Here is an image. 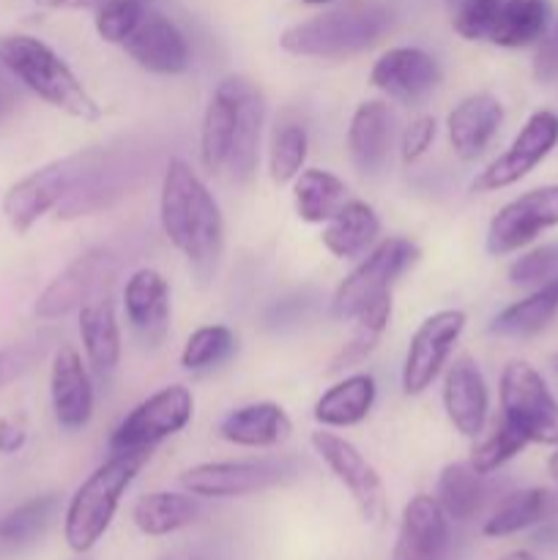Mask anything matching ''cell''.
Wrapping results in <instances>:
<instances>
[{"label": "cell", "mask_w": 558, "mask_h": 560, "mask_svg": "<svg viewBox=\"0 0 558 560\" xmlns=\"http://www.w3.org/2000/svg\"><path fill=\"white\" fill-rule=\"evenodd\" d=\"M159 222L164 238L208 279L224 255V217L217 197L184 159H170L162 175Z\"/></svg>", "instance_id": "1"}, {"label": "cell", "mask_w": 558, "mask_h": 560, "mask_svg": "<svg viewBox=\"0 0 558 560\" xmlns=\"http://www.w3.org/2000/svg\"><path fill=\"white\" fill-rule=\"evenodd\" d=\"M392 27L383 3H350L284 27L279 47L295 58L345 60L370 49Z\"/></svg>", "instance_id": "2"}, {"label": "cell", "mask_w": 558, "mask_h": 560, "mask_svg": "<svg viewBox=\"0 0 558 560\" xmlns=\"http://www.w3.org/2000/svg\"><path fill=\"white\" fill-rule=\"evenodd\" d=\"M0 60L11 69V74L22 82L42 102L77 120H98L102 107L96 98L85 91L74 71L63 58L55 52L42 38L11 33L0 38Z\"/></svg>", "instance_id": "3"}, {"label": "cell", "mask_w": 558, "mask_h": 560, "mask_svg": "<svg viewBox=\"0 0 558 560\" xmlns=\"http://www.w3.org/2000/svg\"><path fill=\"white\" fill-rule=\"evenodd\" d=\"M148 459H151V454L146 452L109 454L107 463L98 465L77 487L63 520V536L71 552L82 556V552L93 550L102 541V536L113 525L120 498L126 495V490H129L131 481L137 479V474H140Z\"/></svg>", "instance_id": "4"}, {"label": "cell", "mask_w": 558, "mask_h": 560, "mask_svg": "<svg viewBox=\"0 0 558 560\" xmlns=\"http://www.w3.org/2000/svg\"><path fill=\"white\" fill-rule=\"evenodd\" d=\"M421 249L410 238L403 235H388V238L377 241L364 260L342 279L332 299V315L337 320H356L364 306L381 295L392 293L394 282L403 277L405 271L419 262Z\"/></svg>", "instance_id": "5"}, {"label": "cell", "mask_w": 558, "mask_h": 560, "mask_svg": "<svg viewBox=\"0 0 558 560\" xmlns=\"http://www.w3.org/2000/svg\"><path fill=\"white\" fill-rule=\"evenodd\" d=\"M93 159L91 151L71 153V156L55 159L44 167L33 170L22 180H16L3 197V217L14 233L25 235L33 224L49 211H58L63 197L74 189L80 175L85 173Z\"/></svg>", "instance_id": "6"}, {"label": "cell", "mask_w": 558, "mask_h": 560, "mask_svg": "<svg viewBox=\"0 0 558 560\" xmlns=\"http://www.w3.org/2000/svg\"><path fill=\"white\" fill-rule=\"evenodd\" d=\"M191 413H195V397L189 388L181 383L164 386L124 416V421L109 435V454H151L159 443L178 435L191 421Z\"/></svg>", "instance_id": "7"}, {"label": "cell", "mask_w": 558, "mask_h": 560, "mask_svg": "<svg viewBox=\"0 0 558 560\" xmlns=\"http://www.w3.org/2000/svg\"><path fill=\"white\" fill-rule=\"evenodd\" d=\"M503 419L518 427L528 443L558 446V402L545 377L528 361H509L501 372Z\"/></svg>", "instance_id": "8"}, {"label": "cell", "mask_w": 558, "mask_h": 560, "mask_svg": "<svg viewBox=\"0 0 558 560\" xmlns=\"http://www.w3.org/2000/svg\"><path fill=\"white\" fill-rule=\"evenodd\" d=\"M118 255L107 246L82 252L38 293L36 304H33V315L38 320H58V317L71 315V312H80L88 301L109 290L115 273H118Z\"/></svg>", "instance_id": "9"}, {"label": "cell", "mask_w": 558, "mask_h": 560, "mask_svg": "<svg viewBox=\"0 0 558 560\" xmlns=\"http://www.w3.org/2000/svg\"><path fill=\"white\" fill-rule=\"evenodd\" d=\"M293 459H239L202 463L181 474V487L197 498H244L295 479Z\"/></svg>", "instance_id": "10"}, {"label": "cell", "mask_w": 558, "mask_h": 560, "mask_svg": "<svg viewBox=\"0 0 558 560\" xmlns=\"http://www.w3.org/2000/svg\"><path fill=\"white\" fill-rule=\"evenodd\" d=\"M312 448L326 463V468L337 476L339 485L350 492L356 509L364 523H381L386 514V490H383L381 474L372 468L370 459L359 452L350 441L326 432V427L312 432Z\"/></svg>", "instance_id": "11"}, {"label": "cell", "mask_w": 558, "mask_h": 560, "mask_svg": "<svg viewBox=\"0 0 558 560\" xmlns=\"http://www.w3.org/2000/svg\"><path fill=\"white\" fill-rule=\"evenodd\" d=\"M556 145L558 115L550 113V109H539V113H534L525 120V126L518 131L512 145H509L501 156L492 159V162L476 175L470 189H474L476 195H487V191L514 186L518 180H523L531 170L539 167V164L550 156V151Z\"/></svg>", "instance_id": "12"}, {"label": "cell", "mask_w": 558, "mask_h": 560, "mask_svg": "<svg viewBox=\"0 0 558 560\" xmlns=\"http://www.w3.org/2000/svg\"><path fill=\"white\" fill-rule=\"evenodd\" d=\"M553 228H558V184L539 186L509 200L490 219L485 246L492 257L512 255Z\"/></svg>", "instance_id": "13"}, {"label": "cell", "mask_w": 558, "mask_h": 560, "mask_svg": "<svg viewBox=\"0 0 558 560\" xmlns=\"http://www.w3.org/2000/svg\"><path fill=\"white\" fill-rule=\"evenodd\" d=\"M465 323L468 317L463 310H441L416 328L403 364V392L408 397H419L435 383L465 331Z\"/></svg>", "instance_id": "14"}, {"label": "cell", "mask_w": 558, "mask_h": 560, "mask_svg": "<svg viewBox=\"0 0 558 560\" xmlns=\"http://www.w3.org/2000/svg\"><path fill=\"white\" fill-rule=\"evenodd\" d=\"M252 85L255 82L246 77H224L208 98L200 126V162L211 175L228 173L230 153H233L235 135H239L241 109H244V98Z\"/></svg>", "instance_id": "15"}, {"label": "cell", "mask_w": 558, "mask_h": 560, "mask_svg": "<svg viewBox=\"0 0 558 560\" xmlns=\"http://www.w3.org/2000/svg\"><path fill=\"white\" fill-rule=\"evenodd\" d=\"M443 80V71L430 52L419 47H394L375 60L370 82L394 102L416 107Z\"/></svg>", "instance_id": "16"}, {"label": "cell", "mask_w": 558, "mask_h": 560, "mask_svg": "<svg viewBox=\"0 0 558 560\" xmlns=\"http://www.w3.org/2000/svg\"><path fill=\"white\" fill-rule=\"evenodd\" d=\"M126 55L151 74H184L191 63L189 44L181 27L159 11H148L137 31L124 42Z\"/></svg>", "instance_id": "17"}, {"label": "cell", "mask_w": 558, "mask_h": 560, "mask_svg": "<svg viewBox=\"0 0 558 560\" xmlns=\"http://www.w3.org/2000/svg\"><path fill=\"white\" fill-rule=\"evenodd\" d=\"M49 397L55 421L66 432H77L93 416V383L74 345H58L49 372Z\"/></svg>", "instance_id": "18"}, {"label": "cell", "mask_w": 558, "mask_h": 560, "mask_svg": "<svg viewBox=\"0 0 558 560\" xmlns=\"http://www.w3.org/2000/svg\"><path fill=\"white\" fill-rule=\"evenodd\" d=\"M131 178H135V170H126V164L118 156L107 151H93L88 170L58 206V219L69 222V219L91 217L102 208H109L126 195Z\"/></svg>", "instance_id": "19"}, {"label": "cell", "mask_w": 558, "mask_h": 560, "mask_svg": "<svg viewBox=\"0 0 558 560\" xmlns=\"http://www.w3.org/2000/svg\"><path fill=\"white\" fill-rule=\"evenodd\" d=\"M124 310L131 331L146 348H159L170 331V284L153 268H137L124 288Z\"/></svg>", "instance_id": "20"}, {"label": "cell", "mask_w": 558, "mask_h": 560, "mask_svg": "<svg viewBox=\"0 0 558 560\" xmlns=\"http://www.w3.org/2000/svg\"><path fill=\"white\" fill-rule=\"evenodd\" d=\"M449 550V517L432 495H416L399 517L394 560H443Z\"/></svg>", "instance_id": "21"}, {"label": "cell", "mask_w": 558, "mask_h": 560, "mask_svg": "<svg viewBox=\"0 0 558 560\" xmlns=\"http://www.w3.org/2000/svg\"><path fill=\"white\" fill-rule=\"evenodd\" d=\"M443 410L454 430L465 438H479L485 430L490 392L479 364L468 355L454 361L443 377Z\"/></svg>", "instance_id": "22"}, {"label": "cell", "mask_w": 558, "mask_h": 560, "mask_svg": "<svg viewBox=\"0 0 558 560\" xmlns=\"http://www.w3.org/2000/svg\"><path fill=\"white\" fill-rule=\"evenodd\" d=\"M503 124V104L492 93H470L449 113L446 131L452 151L463 162H476L496 140Z\"/></svg>", "instance_id": "23"}, {"label": "cell", "mask_w": 558, "mask_h": 560, "mask_svg": "<svg viewBox=\"0 0 558 560\" xmlns=\"http://www.w3.org/2000/svg\"><path fill=\"white\" fill-rule=\"evenodd\" d=\"M394 137V115L386 102L370 98L356 107L348 126V153L356 170L364 175H377L388 162Z\"/></svg>", "instance_id": "24"}, {"label": "cell", "mask_w": 558, "mask_h": 560, "mask_svg": "<svg viewBox=\"0 0 558 560\" xmlns=\"http://www.w3.org/2000/svg\"><path fill=\"white\" fill-rule=\"evenodd\" d=\"M293 432V421L277 402H252L219 421V438L241 448H274Z\"/></svg>", "instance_id": "25"}, {"label": "cell", "mask_w": 558, "mask_h": 560, "mask_svg": "<svg viewBox=\"0 0 558 560\" xmlns=\"http://www.w3.org/2000/svg\"><path fill=\"white\" fill-rule=\"evenodd\" d=\"M80 337L93 370L107 375L120 364L124 339H120L118 312H115V299L109 290L98 293L80 310Z\"/></svg>", "instance_id": "26"}, {"label": "cell", "mask_w": 558, "mask_h": 560, "mask_svg": "<svg viewBox=\"0 0 558 560\" xmlns=\"http://www.w3.org/2000/svg\"><path fill=\"white\" fill-rule=\"evenodd\" d=\"M377 235L381 219L375 208L364 200H345V206L323 228L321 241L337 260H356L375 246Z\"/></svg>", "instance_id": "27"}, {"label": "cell", "mask_w": 558, "mask_h": 560, "mask_svg": "<svg viewBox=\"0 0 558 560\" xmlns=\"http://www.w3.org/2000/svg\"><path fill=\"white\" fill-rule=\"evenodd\" d=\"M375 397V377L367 375V372H356V375L334 383V386L317 399L312 416H315L317 424L326 427V430H345V427L361 424V421L370 416Z\"/></svg>", "instance_id": "28"}, {"label": "cell", "mask_w": 558, "mask_h": 560, "mask_svg": "<svg viewBox=\"0 0 558 560\" xmlns=\"http://www.w3.org/2000/svg\"><path fill=\"white\" fill-rule=\"evenodd\" d=\"M200 517V501L191 492H148L131 506V523L146 536H170Z\"/></svg>", "instance_id": "29"}, {"label": "cell", "mask_w": 558, "mask_h": 560, "mask_svg": "<svg viewBox=\"0 0 558 560\" xmlns=\"http://www.w3.org/2000/svg\"><path fill=\"white\" fill-rule=\"evenodd\" d=\"M558 315V277L539 284L531 295L514 301L507 310L498 312L490 323V334L496 337H534L553 317Z\"/></svg>", "instance_id": "30"}, {"label": "cell", "mask_w": 558, "mask_h": 560, "mask_svg": "<svg viewBox=\"0 0 558 560\" xmlns=\"http://www.w3.org/2000/svg\"><path fill=\"white\" fill-rule=\"evenodd\" d=\"M348 200V186L328 170H301L293 180L295 213L306 224H326Z\"/></svg>", "instance_id": "31"}, {"label": "cell", "mask_w": 558, "mask_h": 560, "mask_svg": "<svg viewBox=\"0 0 558 560\" xmlns=\"http://www.w3.org/2000/svg\"><path fill=\"white\" fill-rule=\"evenodd\" d=\"M547 22H550L547 0H503L487 42L507 49L528 47L545 36Z\"/></svg>", "instance_id": "32"}, {"label": "cell", "mask_w": 558, "mask_h": 560, "mask_svg": "<svg viewBox=\"0 0 558 560\" xmlns=\"http://www.w3.org/2000/svg\"><path fill=\"white\" fill-rule=\"evenodd\" d=\"M392 310H394L392 293H386L356 315L353 334H350L348 342L337 350V355H334L332 364H328V372H332V375L334 372H342V370H350V366L364 364V361L375 353L377 342H381L388 323H392Z\"/></svg>", "instance_id": "33"}, {"label": "cell", "mask_w": 558, "mask_h": 560, "mask_svg": "<svg viewBox=\"0 0 558 560\" xmlns=\"http://www.w3.org/2000/svg\"><path fill=\"white\" fill-rule=\"evenodd\" d=\"M485 476L476 474L468 463H452L438 476V495L435 501L454 523H468L479 514L485 503Z\"/></svg>", "instance_id": "34"}, {"label": "cell", "mask_w": 558, "mask_h": 560, "mask_svg": "<svg viewBox=\"0 0 558 560\" xmlns=\"http://www.w3.org/2000/svg\"><path fill=\"white\" fill-rule=\"evenodd\" d=\"M263 120H266V98H263L260 88L252 85L244 98L239 135H235V145L228 162V173L235 184H246L255 175L257 159H260Z\"/></svg>", "instance_id": "35"}, {"label": "cell", "mask_w": 558, "mask_h": 560, "mask_svg": "<svg viewBox=\"0 0 558 560\" xmlns=\"http://www.w3.org/2000/svg\"><path fill=\"white\" fill-rule=\"evenodd\" d=\"M547 503H550V492L542 490V487L512 492V495H507L498 503V509L490 514L481 534L487 539H503V536L520 534V530L531 528V525H536L545 517Z\"/></svg>", "instance_id": "36"}, {"label": "cell", "mask_w": 558, "mask_h": 560, "mask_svg": "<svg viewBox=\"0 0 558 560\" xmlns=\"http://www.w3.org/2000/svg\"><path fill=\"white\" fill-rule=\"evenodd\" d=\"M310 153V135L301 124H279L268 148V175L274 184H290L299 178Z\"/></svg>", "instance_id": "37"}, {"label": "cell", "mask_w": 558, "mask_h": 560, "mask_svg": "<svg viewBox=\"0 0 558 560\" xmlns=\"http://www.w3.org/2000/svg\"><path fill=\"white\" fill-rule=\"evenodd\" d=\"M235 345H239L235 342V334L228 326H222V323L202 326L191 331V337L186 339L184 350H181V366L189 372L213 370V366L224 364L235 353Z\"/></svg>", "instance_id": "38"}, {"label": "cell", "mask_w": 558, "mask_h": 560, "mask_svg": "<svg viewBox=\"0 0 558 560\" xmlns=\"http://www.w3.org/2000/svg\"><path fill=\"white\" fill-rule=\"evenodd\" d=\"M55 509H58V495H38L22 503V506L11 509L9 514L0 517V541L3 545L33 541L49 525Z\"/></svg>", "instance_id": "39"}, {"label": "cell", "mask_w": 558, "mask_h": 560, "mask_svg": "<svg viewBox=\"0 0 558 560\" xmlns=\"http://www.w3.org/2000/svg\"><path fill=\"white\" fill-rule=\"evenodd\" d=\"M525 446H528V438H525L518 427L509 424L507 419H501V424H498L485 441L476 443L474 452H470L468 465L479 476H490L496 474L498 468H503L509 459L518 457Z\"/></svg>", "instance_id": "40"}, {"label": "cell", "mask_w": 558, "mask_h": 560, "mask_svg": "<svg viewBox=\"0 0 558 560\" xmlns=\"http://www.w3.org/2000/svg\"><path fill=\"white\" fill-rule=\"evenodd\" d=\"M148 11H151V0H104L96 9L98 38L124 47V42L137 31Z\"/></svg>", "instance_id": "41"}, {"label": "cell", "mask_w": 558, "mask_h": 560, "mask_svg": "<svg viewBox=\"0 0 558 560\" xmlns=\"http://www.w3.org/2000/svg\"><path fill=\"white\" fill-rule=\"evenodd\" d=\"M53 342V331H38L0 350V392L20 381V377H25L31 370H36L44 361V355L49 353Z\"/></svg>", "instance_id": "42"}, {"label": "cell", "mask_w": 558, "mask_h": 560, "mask_svg": "<svg viewBox=\"0 0 558 560\" xmlns=\"http://www.w3.org/2000/svg\"><path fill=\"white\" fill-rule=\"evenodd\" d=\"M452 11V27L465 42H481L490 36L503 0H446Z\"/></svg>", "instance_id": "43"}, {"label": "cell", "mask_w": 558, "mask_h": 560, "mask_svg": "<svg viewBox=\"0 0 558 560\" xmlns=\"http://www.w3.org/2000/svg\"><path fill=\"white\" fill-rule=\"evenodd\" d=\"M558 277V241L556 244L536 246V249L525 252L523 257L509 266V282L520 284V288H531V284H545Z\"/></svg>", "instance_id": "44"}, {"label": "cell", "mask_w": 558, "mask_h": 560, "mask_svg": "<svg viewBox=\"0 0 558 560\" xmlns=\"http://www.w3.org/2000/svg\"><path fill=\"white\" fill-rule=\"evenodd\" d=\"M438 124L432 115H419L416 120H410L408 129L403 131V142H399V159L403 164H414L430 151V145L435 142Z\"/></svg>", "instance_id": "45"}, {"label": "cell", "mask_w": 558, "mask_h": 560, "mask_svg": "<svg viewBox=\"0 0 558 560\" xmlns=\"http://www.w3.org/2000/svg\"><path fill=\"white\" fill-rule=\"evenodd\" d=\"M20 85L22 82L11 74L9 66L0 60V109H9L14 107L16 98H20Z\"/></svg>", "instance_id": "46"}, {"label": "cell", "mask_w": 558, "mask_h": 560, "mask_svg": "<svg viewBox=\"0 0 558 560\" xmlns=\"http://www.w3.org/2000/svg\"><path fill=\"white\" fill-rule=\"evenodd\" d=\"M27 435L22 427L11 424V421H0V454H16L25 446Z\"/></svg>", "instance_id": "47"}, {"label": "cell", "mask_w": 558, "mask_h": 560, "mask_svg": "<svg viewBox=\"0 0 558 560\" xmlns=\"http://www.w3.org/2000/svg\"><path fill=\"white\" fill-rule=\"evenodd\" d=\"M104 0H36V5L49 11H85V9H98Z\"/></svg>", "instance_id": "48"}, {"label": "cell", "mask_w": 558, "mask_h": 560, "mask_svg": "<svg viewBox=\"0 0 558 560\" xmlns=\"http://www.w3.org/2000/svg\"><path fill=\"white\" fill-rule=\"evenodd\" d=\"M498 560H536V558L531 556V552L518 550V552H509V556H503V558H498Z\"/></svg>", "instance_id": "49"}, {"label": "cell", "mask_w": 558, "mask_h": 560, "mask_svg": "<svg viewBox=\"0 0 558 560\" xmlns=\"http://www.w3.org/2000/svg\"><path fill=\"white\" fill-rule=\"evenodd\" d=\"M547 468H550V474L556 476V479H558V452L553 454V457H550V463H547Z\"/></svg>", "instance_id": "50"}, {"label": "cell", "mask_w": 558, "mask_h": 560, "mask_svg": "<svg viewBox=\"0 0 558 560\" xmlns=\"http://www.w3.org/2000/svg\"><path fill=\"white\" fill-rule=\"evenodd\" d=\"M306 5H328V3H337V0H301Z\"/></svg>", "instance_id": "51"}, {"label": "cell", "mask_w": 558, "mask_h": 560, "mask_svg": "<svg viewBox=\"0 0 558 560\" xmlns=\"http://www.w3.org/2000/svg\"><path fill=\"white\" fill-rule=\"evenodd\" d=\"M550 366H553V370H556V372H558V353H556V355H553V359H550Z\"/></svg>", "instance_id": "52"}]
</instances>
